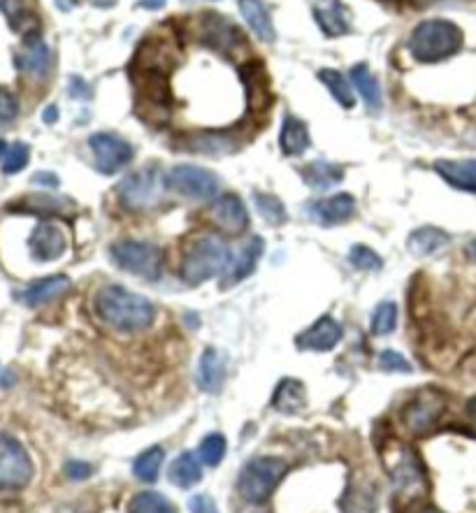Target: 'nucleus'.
Wrapping results in <instances>:
<instances>
[{"label": "nucleus", "instance_id": "b1692460", "mask_svg": "<svg viewBox=\"0 0 476 513\" xmlns=\"http://www.w3.org/2000/svg\"><path fill=\"white\" fill-rule=\"evenodd\" d=\"M307 404V390L302 386V381L284 379L274 390L272 407L281 411V414H300Z\"/></svg>", "mask_w": 476, "mask_h": 513}, {"label": "nucleus", "instance_id": "1a4fd4ad", "mask_svg": "<svg viewBox=\"0 0 476 513\" xmlns=\"http://www.w3.org/2000/svg\"><path fill=\"white\" fill-rule=\"evenodd\" d=\"M33 479V462L17 439L0 432V490H21Z\"/></svg>", "mask_w": 476, "mask_h": 513}, {"label": "nucleus", "instance_id": "7c9ffc66", "mask_svg": "<svg viewBox=\"0 0 476 513\" xmlns=\"http://www.w3.org/2000/svg\"><path fill=\"white\" fill-rule=\"evenodd\" d=\"M377 507H379L377 488H374L372 483H363V486L351 488L344 500L346 513H374Z\"/></svg>", "mask_w": 476, "mask_h": 513}, {"label": "nucleus", "instance_id": "5701e85b", "mask_svg": "<svg viewBox=\"0 0 476 513\" xmlns=\"http://www.w3.org/2000/svg\"><path fill=\"white\" fill-rule=\"evenodd\" d=\"M244 21H247L251 31L256 33L258 40L272 42L274 40V24L268 12V7L263 5V0H237Z\"/></svg>", "mask_w": 476, "mask_h": 513}, {"label": "nucleus", "instance_id": "de8ad7c7", "mask_svg": "<svg viewBox=\"0 0 476 513\" xmlns=\"http://www.w3.org/2000/svg\"><path fill=\"white\" fill-rule=\"evenodd\" d=\"M467 418H470L472 428L476 430V397L474 400H470V404H467Z\"/></svg>", "mask_w": 476, "mask_h": 513}, {"label": "nucleus", "instance_id": "9d476101", "mask_svg": "<svg viewBox=\"0 0 476 513\" xmlns=\"http://www.w3.org/2000/svg\"><path fill=\"white\" fill-rule=\"evenodd\" d=\"M219 177L198 165H175L165 175V186L191 200H212L219 193Z\"/></svg>", "mask_w": 476, "mask_h": 513}, {"label": "nucleus", "instance_id": "864d4df0", "mask_svg": "<svg viewBox=\"0 0 476 513\" xmlns=\"http://www.w3.org/2000/svg\"><path fill=\"white\" fill-rule=\"evenodd\" d=\"M467 251H470V256L476 260V240H472L470 247H467Z\"/></svg>", "mask_w": 476, "mask_h": 513}, {"label": "nucleus", "instance_id": "a18cd8bd", "mask_svg": "<svg viewBox=\"0 0 476 513\" xmlns=\"http://www.w3.org/2000/svg\"><path fill=\"white\" fill-rule=\"evenodd\" d=\"M163 5L165 0H140V7H144V10H161Z\"/></svg>", "mask_w": 476, "mask_h": 513}, {"label": "nucleus", "instance_id": "ddd939ff", "mask_svg": "<svg viewBox=\"0 0 476 513\" xmlns=\"http://www.w3.org/2000/svg\"><path fill=\"white\" fill-rule=\"evenodd\" d=\"M342 342V325L333 316H321L312 328H307L302 335L295 339L300 351H330Z\"/></svg>", "mask_w": 476, "mask_h": 513}, {"label": "nucleus", "instance_id": "2f4dec72", "mask_svg": "<svg viewBox=\"0 0 476 513\" xmlns=\"http://www.w3.org/2000/svg\"><path fill=\"white\" fill-rule=\"evenodd\" d=\"M163 460H165V451L161 449V446H151V449L137 455V460L133 462V472L140 481L151 483L158 479V472H161Z\"/></svg>", "mask_w": 476, "mask_h": 513}, {"label": "nucleus", "instance_id": "cd10ccee", "mask_svg": "<svg viewBox=\"0 0 476 513\" xmlns=\"http://www.w3.org/2000/svg\"><path fill=\"white\" fill-rule=\"evenodd\" d=\"M17 65L28 75H45V70L49 68V49L38 35L26 40L24 49L17 56Z\"/></svg>", "mask_w": 476, "mask_h": 513}, {"label": "nucleus", "instance_id": "6e6552de", "mask_svg": "<svg viewBox=\"0 0 476 513\" xmlns=\"http://www.w3.org/2000/svg\"><path fill=\"white\" fill-rule=\"evenodd\" d=\"M446 409V395L437 388H421L411 397L402 411V423L411 435H428L442 418Z\"/></svg>", "mask_w": 476, "mask_h": 513}, {"label": "nucleus", "instance_id": "4468645a", "mask_svg": "<svg viewBox=\"0 0 476 513\" xmlns=\"http://www.w3.org/2000/svg\"><path fill=\"white\" fill-rule=\"evenodd\" d=\"M212 219L221 230L230 235H240L249 228V212L235 193L221 195L212 207Z\"/></svg>", "mask_w": 476, "mask_h": 513}, {"label": "nucleus", "instance_id": "f3484780", "mask_svg": "<svg viewBox=\"0 0 476 513\" xmlns=\"http://www.w3.org/2000/svg\"><path fill=\"white\" fill-rule=\"evenodd\" d=\"M314 17L328 38H342L351 28V14L342 0H316Z\"/></svg>", "mask_w": 476, "mask_h": 513}, {"label": "nucleus", "instance_id": "f03ea898", "mask_svg": "<svg viewBox=\"0 0 476 513\" xmlns=\"http://www.w3.org/2000/svg\"><path fill=\"white\" fill-rule=\"evenodd\" d=\"M409 54L421 63H439L463 49V31L446 19H430L418 24L409 35Z\"/></svg>", "mask_w": 476, "mask_h": 513}, {"label": "nucleus", "instance_id": "5fc2aeb1", "mask_svg": "<svg viewBox=\"0 0 476 513\" xmlns=\"http://www.w3.org/2000/svg\"><path fill=\"white\" fill-rule=\"evenodd\" d=\"M5 151H7V144H5L3 140H0V156H3V154H5Z\"/></svg>", "mask_w": 476, "mask_h": 513}, {"label": "nucleus", "instance_id": "c756f323", "mask_svg": "<svg viewBox=\"0 0 476 513\" xmlns=\"http://www.w3.org/2000/svg\"><path fill=\"white\" fill-rule=\"evenodd\" d=\"M351 82L356 86L360 96H363L365 105L377 112L381 107V89L377 77L372 75L370 68H367V65H356V68H351Z\"/></svg>", "mask_w": 476, "mask_h": 513}, {"label": "nucleus", "instance_id": "6e6d98bb", "mask_svg": "<svg viewBox=\"0 0 476 513\" xmlns=\"http://www.w3.org/2000/svg\"><path fill=\"white\" fill-rule=\"evenodd\" d=\"M418 513H439L437 509H423V511H418Z\"/></svg>", "mask_w": 476, "mask_h": 513}, {"label": "nucleus", "instance_id": "bb28decb", "mask_svg": "<svg viewBox=\"0 0 476 513\" xmlns=\"http://www.w3.org/2000/svg\"><path fill=\"white\" fill-rule=\"evenodd\" d=\"M302 179H305L307 186H312L316 191H328L333 189L335 184H340L344 179V170L340 165L333 163H307L305 168L300 170Z\"/></svg>", "mask_w": 476, "mask_h": 513}, {"label": "nucleus", "instance_id": "a878e982", "mask_svg": "<svg viewBox=\"0 0 476 513\" xmlns=\"http://www.w3.org/2000/svg\"><path fill=\"white\" fill-rule=\"evenodd\" d=\"M309 130L302 124L300 119L295 117H286L284 126H281V135H279V147L286 156H302L309 149Z\"/></svg>", "mask_w": 476, "mask_h": 513}, {"label": "nucleus", "instance_id": "2eb2a0df", "mask_svg": "<svg viewBox=\"0 0 476 513\" xmlns=\"http://www.w3.org/2000/svg\"><path fill=\"white\" fill-rule=\"evenodd\" d=\"M28 247H31L33 258L56 260L66 254L68 240H66V233H63L56 223H40V226L31 233V242H28Z\"/></svg>", "mask_w": 476, "mask_h": 513}, {"label": "nucleus", "instance_id": "603ef678", "mask_svg": "<svg viewBox=\"0 0 476 513\" xmlns=\"http://www.w3.org/2000/svg\"><path fill=\"white\" fill-rule=\"evenodd\" d=\"M93 5H100V7H107V5H112L114 0H91Z\"/></svg>", "mask_w": 476, "mask_h": 513}, {"label": "nucleus", "instance_id": "473e14b6", "mask_svg": "<svg viewBox=\"0 0 476 513\" xmlns=\"http://www.w3.org/2000/svg\"><path fill=\"white\" fill-rule=\"evenodd\" d=\"M319 79L328 86L330 93H333V98L344 107V110H353V105H356V96H353L349 79H346L342 72L321 70Z\"/></svg>", "mask_w": 476, "mask_h": 513}, {"label": "nucleus", "instance_id": "f704fd0d", "mask_svg": "<svg viewBox=\"0 0 476 513\" xmlns=\"http://www.w3.org/2000/svg\"><path fill=\"white\" fill-rule=\"evenodd\" d=\"M254 200H256L258 214H261L268 223H272V226H279V223L286 221V207L277 195L254 193Z\"/></svg>", "mask_w": 476, "mask_h": 513}, {"label": "nucleus", "instance_id": "dca6fc26", "mask_svg": "<svg viewBox=\"0 0 476 513\" xmlns=\"http://www.w3.org/2000/svg\"><path fill=\"white\" fill-rule=\"evenodd\" d=\"M353 198L349 193H337L333 198L326 200H316L312 205L307 207L309 219H314L321 226H337V223L349 221L353 216Z\"/></svg>", "mask_w": 476, "mask_h": 513}, {"label": "nucleus", "instance_id": "e433bc0d", "mask_svg": "<svg viewBox=\"0 0 476 513\" xmlns=\"http://www.w3.org/2000/svg\"><path fill=\"white\" fill-rule=\"evenodd\" d=\"M223 455H226V437L219 435V432H212V435H207L203 442H200L198 458L200 462H205L207 467L219 465Z\"/></svg>", "mask_w": 476, "mask_h": 513}, {"label": "nucleus", "instance_id": "9b49d317", "mask_svg": "<svg viewBox=\"0 0 476 513\" xmlns=\"http://www.w3.org/2000/svg\"><path fill=\"white\" fill-rule=\"evenodd\" d=\"M196 33H198L200 45H205L207 49H214V52H221V54L235 52V49L242 45L240 28H237L233 21L223 17V14H216V12L200 14L196 21Z\"/></svg>", "mask_w": 476, "mask_h": 513}, {"label": "nucleus", "instance_id": "6ab92c4d", "mask_svg": "<svg viewBox=\"0 0 476 513\" xmlns=\"http://www.w3.org/2000/svg\"><path fill=\"white\" fill-rule=\"evenodd\" d=\"M263 251H265L263 237H254V240H249L247 247L242 249V254L228 265V272L221 281V288H233L235 284H240V281L251 277L256 270L258 260H261V256H263Z\"/></svg>", "mask_w": 476, "mask_h": 513}, {"label": "nucleus", "instance_id": "39448f33", "mask_svg": "<svg viewBox=\"0 0 476 513\" xmlns=\"http://www.w3.org/2000/svg\"><path fill=\"white\" fill-rule=\"evenodd\" d=\"M288 472V462L279 458H256L244 465L237 479V490L244 500L251 504H261L277 490L279 481Z\"/></svg>", "mask_w": 476, "mask_h": 513}, {"label": "nucleus", "instance_id": "a211bd4d", "mask_svg": "<svg viewBox=\"0 0 476 513\" xmlns=\"http://www.w3.org/2000/svg\"><path fill=\"white\" fill-rule=\"evenodd\" d=\"M177 149L193 151V154H209L219 156L237 149V140L230 133H191L182 135L175 142Z\"/></svg>", "mask_w": 476, "mask_h": 513}, {"label": "nucleus", "instance_id": "8fccbe9b", "mask_svg": "<svg viewBox=\"0 0 476 513\" xmlns=\"http://www.w3.org/2000/svg\"><path fill=\"white\" fill-rule=\"evenodd\" d=\"M5 384H12V377L5 370H0V386H5Z\"/></svg>", "mask_w": 476, "mask_h": 513}, {"label": "nucleus", "instance_id": "49530a36", "mask_svg": "<svg viewBox=\"0 0 476 513\" xmlns=\"http://www.w3.org/2000/svg\"><path fill=\"white\" fill-rule=\"evenodd\" d=\"M0 7L10 14V17H14L17 14V0H0Z\"/></svg>", "mask_w": 476, "mask_h": 513}, {"label": "nucleus", "instance_id": "c03bdc74", "mask_svg": "<svg viewBox=\"0 0 476 513\" xmlns=\"http://www.w3.org/2000/svg\"><path fill=\"white\" fill-rule=\"evenodd\" d=\"M33 184H42V186H59V177L52 175V172H38V175L33 177Z\"/></svg>", "mask_w": 476, "mask_h": 513}, {"label": "nucleus", "instance_id": "3c124183", "mask_svg": "<svg viewBox=\"0 0 476 513\" xmlns=\"http://www.w3.org/2000/svg\"><path fill=\"white\" fill-rule=\"evenodd\" d=\"M56 3H59L61 10H70V7L75 5V0H56Z\"/></svg>", "mask_w": 476, "mask_h": 513}, {"label": "nucleus", "instance_id": "aec40b11", "mask_svg": "<svg viewBox=\"0 0 476 513\" xmlns=\"http://www.w3.org/2000/svg\"><path fill=\"white\" fill-rule=\"evenodd\" d=\"M435 170L453 189L476 193V158L474 161H437Z\"/></svg>", "mask_w": 476, "mask_h": 513}, {"label": "nucleus", "instance_id": "0eeeda50", "mask_svg": "<svg viewBox=\"0 0 476 513\" xmlns=\"http://www.w3.org/2000/svg\"><path fill=\"white\" fill-rule=\"evenodd\" d=\"M165 189V175L158 168H144L133 172L119 184V198L128 209H151L161 202Z\"/></svg>", "mask_w": 476, "mask_h": 513}, {"label": "nucleus", "instance_id": "37998d69", "mask_svg": "<svg viewBox=\"0 0 476 513\" xmlns=\"http://www.w3.org/2000/svg\"><path fill=\"white\" fill-rule=\"evenodd\" d=\"M91 472H93V467L86 465V462H68V467H66V474L72 481H84L86 476H91Z\"/></svg>", "mask_w": 476, "mask_h": 513}, {"label": "nucleus", "instance_id": "58836bf2", "mask_svg": "<svg viewBox=\"0 0 476 513\" xmlns=\"http://www.w3.org/2000/svg\"><path fill=\"white\" fill-rule=\"evenodd\" d=\"M28 156H31V149H28V144H24V142L12 144V147L5 151V161H3L5 175H14V172L24 170L26 163H28Z\"/></svg>", "mask_w": 476, "mask_h": 513}, {"label": "nucleus", "instance_id": "a19ab883", "mask_svg": "<svg viewBox=\"0 0 476 513\" xmlns=\"http://www.w3.org/2000/svg\"><path fill=\"white\" fill-rule=\"evenodd\" d=\"M19 114V100L14 98L10 89L0 86V126L10 124V121Z\"/></svg>", "mask_w": 476, "mask_h": 513}, {"label": "nucleus", "instance_id": "4be33fe9", "mask_svg": "<svg viewBox=\"0 0 476 513\" xmlns=\"http://www.w3.org/2000/svg\"><path fill=\"white\" fill-rule=\"evenodd\" d=\"M223 377H226V360H223V356L216 349H207L198 363V386L205 393H219L223 386Z\"/></svg>", "mask_w": 476, "mask_h": 513}, {"label": "nucleus", "instance_id": "393cba45", "mask_svg": "<svg viewBox=\"0 0 476 513\" xmlns=\"http://www.w3.org/2000/svg\"><path fill=\"white\" fill-rule=\"evenodd\" d=\"M446 242H449V235H446L444 230H439L435 226H425V228L414 230V233L409 235L407 249L411 256L425 258V256L437 254L439 249L446 247Z\"/></svg>", "mask_w": 476, "mask_h": 513}, {"label": "nucleus", "instance_id": "c9c22d12", "mask_svg": "<svg viewBox=\"0 0 476 513\" xmlns=\"http://www.w3.org/2000/svg\"><path fill=\"white\" fill-rule=\"evenodd\" d=\"M398 325V305L391 300L379 302L377 309L372 314V332L374 335H388Z\"/></svg>", "mask_w": 476, "mask_h": 513}, {"label": "nucleus", "instance_id": "7ed1b4c3", "mask_svg": "<svg viewBox=\"0 0 476 513\" xmlns=\"http://www.w3.org/2000/svg\"><path fill=\"white\" fill-rule=\"evenodd\" d=\"M230 249L228 244L214 235L196 237L184 251L182 279L189 286H200L216 274L228 270Z\"/></svg>", "mask_w": 476, "mask_h": 513}, {"label": "nucleus", "instance_id": "4c0bfd02", "mask_svg": "<svg viewBox=\"0 0 476 513\" xmlns=\"http://www.w3.org/2000/svg\"><path fill=\"white\" fill-rule=\"evenodd\" d=\"M349 260L353 267H358V270H363V272H377V270H381V265H384L381 263L377 251L370 247H363V244H358V247L351 249Z\"/></svg>", "mask_w": 476, "mask_h": 513}, {"label": "nucleus", "instance_id": "423d86ee", "mask_svg": "<svg viewBox=\"0 0 476 513\" xmlns=\"http://www.w3.org/2000/svg\"><path fill=\"white\" fill-rule=\"evenodd\" d=\"M112 263L128 274L156 281L163 272V251L151 242L121 240L110 247Z\"/></svg>", "mask_w": 476, "mask_h": 513}, {"label": "nucleus", "instance_id": "ea45409f", "mask_svg": "<svg viewBox=\"0 0 476 513\" xmlns=\"http://www.w3.org/2000/svg\"><path fill=\"white\" fill-rule=\"evenodd\" d=\"M379 367L384 372H411L409 360L393 349H386L379 353Z\"/></svg>", "mask_w": 476, "mask_h": 513}, {"label": "nucleus", "instance_id": "f8f14e48", "mask_svg": "<svg viewBox=\"0 0 476 513\" xmlns=\"http://www.w3.org/2000/svg\"><path fill=\"white\" fill-rule=\"evenodd\" d=\"M89 147L96 156V168L103 175H117L133 158V147L117 133H96L91 135Z\"/></svg>", "mask_w": 476, "mask_h": 513}, {"label": "nucleus", "instance_id": "f257e3e1", "mask_svg": "<svg viewBox=\"0 0 476 513\" xmlns=\"http://www.w3.org/2000/svg\"><path fill=\"white\" fill-rule=\"evenodd\" d=\"M96 312L107 325L121 332L147 330L156 319L154 305L124 286H105L96 295Z\"/></svg>", "mask_w": 476, "mask_h": 513}, {"label": "nucleus", "instance_id": "412c9836", "mask_svg": "<svg viewBox=\"0 0 476 513\" xmlns=\"http://www.w3.org/2000/svg\"><path fill=\"white\" fill-rule=\"evenodd\" d=\"M70 279L63 277V274H56V277H47V279H40L31 284L21 295V300L26 302L28 307H42L47 305V302H52L59 298V295L68 293L70 291Z\"/></svg>", "mask_w": 476, "mask_h": 513}, {"label": "nucleus", "instance_id": "c85d7f7f", "mask_svg": "<svg viewBox=\"0 0 476 513\" xmlns=\"http://www.w3.org/2000/svg\"><path fill=\"white\" fill-rule=\"evenodd\" d=\"M168 476L177 488H184V490L193 488L200 479H203V467H200V458L193 453H182L170 465Z\"/></svg>", "mask_w": 476, "mask_h": 513}, {"label": "nucleus", "instance_id": "72a5a7b5", "mask_svg": "<svg viewBox=\"0 0 476 513\" xmlns=\"http://www.w3.org/2000/svg\"><path fill=\"white\" fill-rule=\"evenodd\" d=\"M128 513H177V509L168 497L158 493H137L128 504Z\"/></svg>", "mask_w": 476, "mask_h": 513}, {"label": "nucleus", "instance_id": "20e7f679", "mask_svg": "<svg viewBox=\"0 0 476 513\" xmlns=\"http://www.w3.org/2000/svg\"><path fill=\"white\" fill-rule=\"evenodd\" d=\"M386 472L391 476L395 490L402 500H418L428 490V479H425V467L418 453L407 444L388 442L386 453Z\"/></svg>", "mask_w": 476, "mask_h": 513}, {"label": "nucleus", "instance_id": "79ce46f5", "mask_svg": "<svg viewBox=\"0 0 476 513\" xmlns=\"http://www.w3.org/2000/svg\"><path fill=\"white\" fill-rule=\"evenodd\" d=\"M189 509L191 513H219V509H216V504L209 500L207 495H196L193 500L189 502Z\"/></svg>", "mask_w": 476, "mask_h": 513}, {"label": "nucleus", "instance_id": "09e8293b", "mask_svg": "<svg viewBox=\"0 0 476 513\" xmlns=\"http://www.w3.org/2000/svg\"><path fill=\"white\" fill-rule=\"evenodd\" d=\"M56 119H59V112H56V107H47L45 121H49V124H52V121H56Z\"/></svg>", "mask_w": 476, "mask_h": 513}]
</instances>
